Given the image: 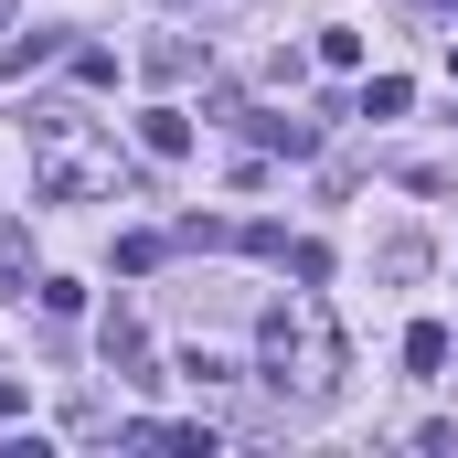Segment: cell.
<instances>
[{"instance_id":"2","label":"cell","mask_w":458,"mask_h":458,"mask_svg":"<svg viewBox=\"0 0 458 458\" xmlns=\"http://www.w3.org/2000/svg\"><path fill=\"white\" fill-rule=\"evenodd\" d=\"M21 139H32V182H43V203H97V192H117V149L86 128V117L32 107Z\"/></svg>"},{"instance_id":"9","label":"cell","mask_w":458,"mask_h":458,"mask_svg":"<svg viewBox=\"0 0 458 458\" xmlns=\"http://www.w3.org/2000/svg\"><path fill=\"white\" fill-rule=\"evenodd\" d=\"M11 11H21V0H0V32H11Z\"/></svg>"},{"instance_id":"10","label":"cell","mask_w":458,"mask_h":458,"mask_svg":"<svg viewBox=\"0 0 458 458\" xmlns=\"http://www.w3.org/2000/svg\"><path fill=\"white\" fill-rule=\"evenodd\" d=\"M448 75H458V43H448Z\"/></svg>"},{"instance_id":"5","label":"cell","mask_w":458,"mask_h":458,"mask_svg":"<svg viewBox=\"0 0 458 458\" xmlns=\"http://www.w3.org/2000/svg\"><path fill=\"white\" fill-rule=\"evenodd\" d=\"M32 288H43V277H32V245L0 234V299H32Z\"/></svg>"},{"instance_id":"6","label":"cell","mask_w":458,"mask_h":458,"mask_svg":"<svg viewBox=\"0 0 458 458\" xmlns=\"http://www.w3.org/2000/svg\"><path fill=\"white\" fill-rule=\"evenodd\" d=\"M182 384H192V394H214V384H234V362H225V352H203V342H192V352H182Z\"/></svg>"},{"instance_id":"8","label":"cell","mask_w":458,"mask_h":458,"mask_svg":"<svg viewBox=\"0 0 458 458\" xmlns=\"http://www.w3.org/2000/svg\"><path fill=\"white\" fill-rule=\"evenodd\" d=\"M362 117H405V75H373L362 86Z\"/></svg>"},{"instance_id":"11","label":"cell","mask_w":458,"mask_h":458,"mask_svg":"<svg viewBox=\"0 0 458 458\" xmlns=\"http://www.w3.org/2000/svg\"><path fill=\"white\" fill-rule=\"evenodd\" d=\"M171 11H192V0H171Z\"/></svg>"},{"instance_id":"1","label":"cell","mask_w":458,"mask_h":458,"mask_svg":"<svg viewBox=\"0 0 458 458\" xmlns=\"http://www.w3.org/2000/svg\"><path fill=\"white\" fill-rule=\"evenodd\" d=\"M256 362H267V384L299 394V405H331V394H342V331H331L310 299H277V310L256 320Z\"/></svg>"},{"instance_id":"7","label":"cell","mask_w":458,"mask_h":458,"mask_svg":"<svg viewBox=\"0 0 458 458\" xmlns=\"http://www.w3.org/2000/svg\"><path fill=\"white\" fill-rule=\"evenodd\" d=\"M405 362H416V373H437V362H448V331H437V320H416V331H405Z\"/></svg>"},{"instance_id":"3","label":"cell","mask_w":458,"mask_h":458,"mask_svg":"<svg viewBox=\"0 0 458 458\" xmlns=\"http://www.w3.org/2000/svg\"><path fill=\"white\" fill-rule=\"evenodd\" d=\"M97 352H107V373H149V331H139L128 310H117L107 331H97Z\"/></svg>"},{"instance_id":"4","label":"cell","mask_w":458,"mask_h":458,"mask_svg":"<svg viewBox=\"0 0 458 458\" xmlns=\"http://www.w3.org/2000/svg\"><path fill=\"white\" fill-rule=\"evenodd\" d=\"M139 149H149V160H182V149H192V117H182V107H149V117H139Z\"/></svg>"}]
</instances>
